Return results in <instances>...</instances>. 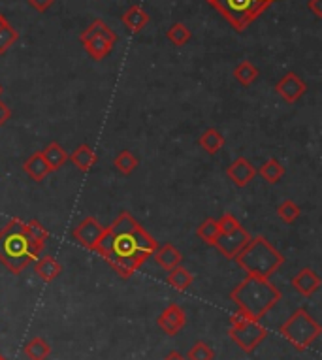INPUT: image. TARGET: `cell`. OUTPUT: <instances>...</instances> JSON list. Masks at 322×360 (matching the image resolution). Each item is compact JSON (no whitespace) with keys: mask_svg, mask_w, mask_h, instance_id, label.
Instances as JSON below:
<instances>
[{"mask_svg":"<svg viewBox=\"0 0 322 360\" xmlns=\"http://www.w3.org/2000/svg\"><path fill=\"white\" fill-rule=\"evenodd\" d=\"M157 251V242L128 211L104 229L95 253H98L123 279H130L136 270L142 266Z\"/></svg>","mask_w":322,"mask_h":360,"instance_id":"obj_1","label":"cell"},{"mask_svg":"<svg viewBox=\"0 0 322 360\" xmlns=\"http://www.w3.org/2000/svg\"><path fill=\"white\" fill-rule=\"evenodd\" d=\"M45 244L34 242L27 234L25 221L12 219L0 230V262L12 274H21L30 262L36 261V257L44 251Z\"/></svg>","mask_w":322,"mask_h":360,"instance_id":"obj_2","label":"cell"},{"mask_svg":"<svg viewBox=\"0 0 322 360\" xmlns=\"http://www.w3.org/2000/svg\"><path fill=\"white\" fill-rule=\"evenodd\" d=\"M281 296V291L270 279L255 276H247L230 292V300L253 321H260L277 304Z\"/></svg>","mask_w":322,"mask_h":360,"instance_id":"obj_3","label":"cell"},{"mask_svg":"<svg viewBox=\"0 0 322 360\" xmlns=\"http://www.w3.org/2000/svg\"><path fill=\"white\" fill-rule=\"evenodd\" d=\"M234 261L238 262V266L247 276L270 279L285 264V257L281 251H277L275 247L271 246L266 237L256 236L249 240L247 246L236 255Z\"/></svg>","mask_w":322,"mask_h":360,"instance_id":"obj_4","label":"cell"},{"mask_svg":"<svg viewBox=\"0 0 322 360\" xmlns=\"http://www.w3.org/2000/svg\"><path fill=\"white\" fill-rule=\"evenodd\" d=\"M273 0H213L211 6L238 32H243L256 17L270 8Z\"/></svg>","mask_w":322,"mask_h":360,"instance_id":"obj_5","label":"cell"},{"mask_svg":"<svg viewBox=\"0 0 322 360\" xmlns=\"http://www.w3.org/2000/svg\"><path fill=\"white\" fill-rule=\"evenodd\" d=\"M281 336L285 337L288 344H293L298 351L308 349L309 345L321 336V324L308 313V309H296L283 324H281Z\"/></svg>","mask_w":322,"mask_h":360,"instance_id":"obj_6","label":"cell"},{"mask_svg":"<svg viewBox=\"0 0 322 360\" xmlns=\"http://www.w3.org/2000/svg\"><path fill=\"white\" fill-rule=\"evenodd\" d=\"M79 42L90 59L102 61L117 44V34L102 19H97L79 34Z\"/></svg>","mask_w":322,"mask_h":360,"instance_id":"obj_7","label":"cell"},{"mask_svg":"<svg viewBox=\"0 0 322 360\" xmlns=\"http://www.w3.org/2000/svg\"><path fill=\"white\" fill-rule=\"evenodd\" d=\"M228 336H230L232 342L240 345L241 351L253 352L268 337V330L264 329L258 321H247L243 322V324L230 326Z\"/></svg>","mask_w":322,"mask_h":360,"instance_id":"obj_8","label":"cell"},{"mask_svg":"<svg viewBox=\"0 0 322 360\" xmlns=\"http://www.w3.org/2000/svg\"><path fill=\"white\" fill-rule=\"evenodd\" d=\"M104 234V227L95 219V217H85L79 224H75L72 230V237L85 249L95 251L100 242V237Z\"/></svg>","mask_w":322,"mask_h":360,"instance_id":"obj_9","label":"cell"},{"mask_svg":"<svg viewBox=\"0 0 322 360\" xmlns=\"http://www.w3.org/2000/svg\"><path fill=\"white\" fill-rule=\"evenodd\" d=\"M249 240H251V236H249L247 230L243 229V227H240V229H236L234 232L219 234L213 246L217 247L219 251L223 253V257H226V259H236V255L240 253L241 249L247 246Z\"/></svg>","mask_w":322,"mask_h":360,"instance_id":"obj_10","label":"cell"},{"mask_svg":"<svg viewBox=\"0 0 322 360\" xmlns=\"http://www.w3.org/2000/svg\"><path fill=\"white\" fill-rule=\"evenodd\" d=\"M275 91L286 100V102H298V100L306 94L308 91V85L306 81L301 79L298 74H294V72H288L286 76H283L275 85Z\"/></svg>","mask_w":322,"mask_h":360,"instance_id":"obj_11","label":"cell"},{"mask_svg":"<svg viewBox=\"0 0 322 360\" xmlns=\"http://www.w3.org/2000/svg\"><path fill=\"white\" fill-rule=\"evenodd\" d=\"M185 322H187V315L183 311V307L177 306V304H170L157 319V324L164 330V334H168V336L179 334L185 326Z\"/></svg>","mask_w":322,"mask_h":360,"instance_id":"obj_12","label":"cell"},{"mask_svg":"<svg viewBox=\"0 0 322 360\" xmlns=\"http://www.w3.org/2000/svg\"><path fill=\"white\" fill-rule=\"evenodd\" d=\"M226 176L236 187H247L256 177V168L253 162L247 161L245 157H238L236 161L230 162V166L226 168Z\"/></svg>","mask_w":322,"mask_h":360,"instance_id":"obj_13","label":"cell"},{"mask_svg":"<svg viewBox=\"0 0 322 360\" xmlns=\"http://www.w3.org/2000/svg\"><path fill=\"white\" fill-rule=\"evenodd\" d=\"M321 277L317 276L311 268L300 270V272L293 277V287L300 292L301 296H313V294L321 289Z\"/></svg>","mask_w":322,"mask_h":360,"instance_id":"obj_14","label":"cell"},{"mask_svg":"<svg viewBox=\"0 0 322 360\" xmlns=\"http://www.w3.org/2000/svg\"><path fill=\"white\" fill-rule=\"evenodd\" d=\"M23 170H25V174L32 179V181H42L45 177L51 174V168L47 166V162L42 157V151H38V153H32L25 161L23 164Z\"/></svg>","mask_w":322,"mask_h":360,"instance_id":"obj_15","label":"cell"},{"mask_svg":"<svg viewBox=\"0 0 322 360\" xmlns=\"http://www.w3.org/2000/svg\"><path fill=\"white\" fill-rule=\"evenodd\" d=\"M153 259H155V262H157L160 268L170 272V270L175 268V266H181L183 255H181L172 244H164V246H160L157 251L153 253Z\"/></svg>","mask_w":322,"mask_h":360,"instance_id":"obj_16","label":"cell"},{"mask_svg":"<svg viewBox=\"0 0 322 360\" xmlns=\"http://www.w3.org/2000/svg\"><path fill=\"white\" fill-rule=\"evenodd\" d=\"M121 21H123V25H125L130 32H140L149 23V14H147L142 6H130V8L123 14Z\"/></svg>","mask_w":322,"mask_h":360,"instance_id":"obj_17","label":"cell"},{"mask_svg":"<svg viewBox=\"0 0 322 360\" xmlns=\"http://www.w3.org/2000/svg\"><path fill=\"white\" fill-rule=\"evenodd\" d=\"M70 161L74 162V166L79 172H89L95 164H97L98 157L97 153L92 151V147L87 146V144H82L74 149V153L68 157Z\"/></svg>","mask_w":322,"mask_h":360,"instance_id":"obj_18","label":"cell"},{"mask_svg":"<svg viewBox=\"0 0 322 360\" xmlns=\"http://www.w3.org/2000/svg\"><path fill=\"white\" fill-rule=\"evenodd\" d=\"M34 268H36V274L40 276V279H44L45 283L55 281L60 276V272H62V266H60V262L55 257H42V259H38Z\"/></svg>","mask_w":322,"mask_h":360,"instance_id":"obj_19","label":"cell"},{"mask_svg":"<svg viewBox=\"0 0 322 360\" xmlns=\"http://www.w3.org/2000/svg\"><path fill=\"white\" fill-rule=\"evenodd\" d=\"M42 157L47 162V166L51 168V172H57L60 170L68 161V153L64 151V147L57 144V142H51L49 146H45V149L42 151Z\"/></svg>","mask_w":322,"mask_h":360,"instance_id":"obj_20","label":"cell"},{"mask_svg":"<svg viewBox=\"0 0 322 360\" xmlns=\"http://www.w3.org/2000/svg\"><path fill=\"white\" fill-rule=\"evenodd\" d=\"M225 136L217 131V129H208V131L202 132V136L198 140V144L202 147L206 153L215 155L219 153L223 147H225Z\"/></svg>","mask_w":322,"mask_h":360,"instance_id":"obj_21","label":"cell"},{"mask_svg":"<svg viewBox=\"0 0 322 360\" xmlns=\"http://www.w3.org/2000/svg\"><path fill=\"white\" fill-rule=\"evenodd\" d=\"M166 281H168V285H172L175 291L185 292L188 287L193 285V281H195V276H193L187 268H183V266H175V268H172L170 272H168Z\"/></svg>","mask_w":322,"mask_h":360,"instance_id":"obj_22","label":"cell"},{"mask_svg":"<svg viewBox=\"0 0 322 360\" xmlns=\"http://www.w3.org/2000/svg\"><path fill=\"white\" fill-rule=\"evenodd\" d=\"M258 174H260V177H262L266 183L273 185L283 179V176H285V166H283L277 159H268V161L260 166Z\"/></svg>","mask_w":322,"mask_h":360,"instance_id":"obj_23","label":"cell"},{"mask_svg":"<svg viewBox=\"0 0 322 360\" xmlns=\"http://www.w3.org/2000/svg\"><path fill=\"white\" fill-rule=\"evenodd\" d=\"M25 355L30 360H47V357L51 355V347L44 337H32L25 344Z\"/></svg>","mask_w":322,"mask_h":360,"instance_id":"obj_24","label":"cell"},{"mask_svg":"<svg viewBox=\"0 0 322 360\" xmlns=\"http://www.w3.org/2000/svg\"><path fill=\"white\" fill-rule=\"evenodd\" d=\"M234 77L240 81L243 87H249L256 81L258 77V68L251 61H241L236 68H234Z\"/></svg>","mask_w":322,"mask_h":360,"instance_id":"obj_25","label":"cell"},{"mask_svg":"<svg viewBox=\"0 0 322 360\" xmlns=\"http://www.w3.org/2000/svg\"><path fill=\"white\" fill-rule=\"evenodd\" d=\"M113 166L119 170L123 176H130L136 168H138V159L132 151H121L115 161H113Z\"/></svg>","mask_w":322,"mask_h":360,"instance_id":"obj_26","label":"cell"},{"mask_svg":"<svg viewBox=\"0 0 322 360\" xmlns=\"http://www.w3.org/2000/svg\"><path fill=\"white\" fill-rule=\"evenodd\" d=\"M221 234L219 232V227H217V219H206V221L196 229V236L200 237L202 242H206L208 246H213L215 244V240H217V236Z\"/></svg>","mask_w":322,"mask_h":360,"instance_id":"obj_27","label":"cell"},{"mask_svg":"<svg viewBox=\"0 0 322 360\" xmlns=\"http://www.w3.org/2000/svg\"><path fill=\"white\" fill-rule=\"evenodd\" d=\"M190 31H188L187 25L183 23H173L168 31H166V38L172 42L173 46H185L188 40H190Z\"/></svg>","mask_w":322,"mask_h":360,"instance_id":"obj_28","label":"cell"},{"mask_svg":"<svg viewBox=\"0 0 322 360\" xmlns=\"http://www.w3.org/2000/svg\"><path fill=\"white\" fill-rule=\"evenodd\" d=\"M17 38H19V34H17V31H15L12 25H2V27H0V55L6 53L8 49L17 42Z\"/></svg>","mask_w":322,"mask_h":360,"instance_id":"obj_29","label":"cell"},{"mask_svg":"<svg viewBox=\"0 0 322 360\" xmlns=\"http://www.w3.org/2000/svg\"><path fill=\"white\" fill-rule=\"evenodd\" d=\"M277 215L285 222H294L301 215V207L293 202V200H285L281 206L277 207Z\"/></svg>","mask_w":322,"mask_h":360,"instance_id":"obj_30","label":"cell"},{"mask_svg":"<svg viewBox=\"0 0 322 360\" xmlns=\"http://www.w3.org/2000/svg\"><path fill=\"white\" fill-rule=\"evenodd\" d=\"M25 229H27V234H29L34 242H40V244H45L47 237H49V232L42 227V222L32 219V221L25 222Z\"/></svg>","mask_w":322,"mask_h":360,"instance_id":"obj_31","label":"cell"},{"mask_svg":"<svg viewBox=\"0 0 322 360\" xmlns=\"http://www.w3.org/2000/svg\"><path fill=\"white\" fill-rule=\"evenodd\" d=\"M213 357H215L213 349L203 342H196L193 349L188 351V360H213Z\"/></svg>","mask_w":322,"mask_h":360,"instance_id":"obj_32","label":"cell"},{"mask_svg":"<svg viewBox=\"0 0 322 360\" xmlns=\"http://www.w3.org/2000/svg\"><path fill=\"white\" fill-rule=\"evenodd\" d=\"M217 227H219V232L225 234V232H234L236 229H240L241 222L238 221L232 214H223L217 219Z\"/></svg>","mask_w":322,"mask_h":360,"instance_id":"obj_33","label":"cell"},{"mask_svg":"<svg viewBox=\"0 0 322 360\" xmlns=\"http://www.w3.org/2000/svg\"><path fill=\"white\" fill-rule=\"evenodd\" d=\"M53 2H55V0H29L30 6L36 10V12H40V14H44V12H47V10L51 8Z\"/></svg>","mask_w":322,"mask_h":360,"instance_id":"obj_34","label":"cell"},{"mask_svg":"<svg viewBox=\"0 0 322 360\" xmlns=\"http://www.w3.org/2000/svg\"><path fill=\"white\" fill-rule=\"evenodd\" d=\"M10 119H12V110H10L6 102L0 100V127H4Z\"/></svg>","mask_w":322,"mask_h":360,"instance_id":"obj_35","label":"cell"},{"mask_svg":"<svg viewBox=\"0 0 322 360\" xmlns=\"http://www.w3.org/2000/svg\"><path fill=\"white\" fill-rule=\"evenodd\" d=\"M309 10L315 14L319 19L322 17V0H309Z\"/></svg>","mask_w":322,"mask_h":360,"instance_id":"obj_36","label":"cell"},{"mask_svg":"<svg viewBox=\"0 0 322 360\" xmlns=\"http://www.w3.org/2000/svg\"><path fill=\"white\" fill-rule=\"evenodd\" d=\"M164 360H187L183 355H181L179 351H172V352H168L164 357Z\"/></svg>","mask_w":322,"mask_h":360,"instance_id":"obj_37","label":"cell"},{"mask_svg":"<svg viewBox=\"0 0 322 360\" xmlns=\"http://www.w3.org/2000/svg\"><path fill=\"white\" fill-rule=\"evenodd\" d=\"M4 23H8L6 17H4V16H2V14H0V27H2V25H4Z\"/></svg>","mask_w":322,"mask_h":360,"instance_id":"obj_38","label":"cell"},{"mask_svg":"<svg viewBox=\"0 0 322 360\" xmlns=\"http://www.w3.org/2000/svg\"><path fill=\"white\" fill-rule=\"evenodd\" d=\"M0 360H6V359H4V357H2V355H0Z\"/></svg>","mask_w":322,"mask_h":360,"instance_id":"obj_39","label":"cell"},{"mask_svg":"<svg viewBox=\"0 0 322 360\" xmlns=\"http://www.w3.org/2000/svg\"><path fill=\"white\" fill-rule=\"evenodd\" d=\"M0 94H2V85H0Z\"/></svg>","mask_w":322,"mask_h":360,"instance_id":"obj_40","label":"cell"},{"mask_svg":"<svg viewBox=\"0 0 322 360\" xmlns=\"http://www.w3.org/2000/svg\"><path fill=\"white\" fill-rule=\"evenodd\" d=\"M208 2H210V4H211V2H213V0H208Z\"/></svg>","mask_w":322,"mask_h":360,"instance_id":"obj_41","label":"cell"}]
</instances>
